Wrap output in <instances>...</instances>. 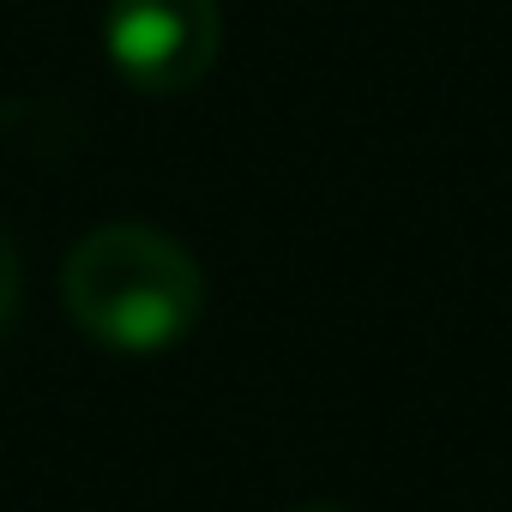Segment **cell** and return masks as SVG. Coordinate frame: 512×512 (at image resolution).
I'll use <instances>...</instances> for the list:
<instances>
[{"instance_id": "3957f363", "label": "cell", "mask_w": 512, "mask_h": 512, "mask_svg": "<svg viewBox=\"0 0 512 512\" xmlns=\"http://www.w3.org/2000/svg\"><path fill=\"white\" fill-rule=\"evenodd\" d=\"M13 308H19V247H13L7 229H0V332H7Z\"/></svg>"}, {"instance_id": "277c9868", "label": "cell", "mask_w": 512, "mask_h": 512, "mask_svg": "<svg viewBox=\"0 0 512 512\" xmlns=\"http://www.w3.org/2000/svg\"><path fill=\"white\" fill-rule=\"evenodd\" d=\"M302 512H332V506H302Z\"/></svg>"}, {"instance_id": "7a4b0ae2", "label": "cell", "mask_w": 512, "mask_h": 512, "mask_svg": "<svg viewBox=\"0 0 512 512\" xmlns=\"http://www.w3.org/2000/svg\"><path fill=\"white\" fill-rule=\"evenodd\" d=\"M223 43L217 0H109L103 49L139 91H187L211 73Z\"/></svg>"}, {"instance_id": "6da1fadb", "label": "cell", "mask_w": 512, "mask_h": 512, "mask_svg": "<svg viewBox=\"0 0 512 512\" xmlns=\"http://www.w3.org/2000/svg\"><path fill=\"white\" fill-rule=\"evenodd\" d=\"M67 314L85 338L121 356L175 350L205 308L199 260L151 223H103L61 266Z\"/></svg>"}]
</instances>
